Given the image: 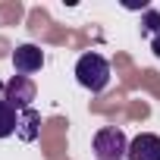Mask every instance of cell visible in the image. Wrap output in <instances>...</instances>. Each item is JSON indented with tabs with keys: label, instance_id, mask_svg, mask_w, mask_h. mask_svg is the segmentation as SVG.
Returning <instances> with one entry per match:
<instances>
[{
	"label": "cell",
	"instance_id": "obj_1",
	"mask_svg": "<svg viewBox=\"0 0 160 160\" xmlns=\"http://www.w3.org/2000/svg\"><path fill=\"white\" fill-rule=\"evenodd\" d=\"M75 78H78L82 88L98 94V91H104L110 85V63L101 53H82L78 63H75Z\"/></svg>",
	"mask_w": 160,
	"mask_h": 160
},
{
	"label": "cell",
	"instance_id": "obj_2",
	"mask_svg": "<svg viewBox=\"0 0 160 160\" xmlns=\"http://www.w3.org/2000/svg\"><path fill=\"white\" fill-rule=\"evenodd\" d=\"M126 154H129V138L122 129L107 126L94 135V157L98 160H126Z\"/></svg>",
	"mask_w": 160,
	"mask_h": 160
},
{
	"label": "cell",
	"instance_id": "obj_3",
	"mask_svg": "<svg viewBox=\"0 0 160 160\" xmlns=\"http://www.w3.org/2000/svg\"><path fill=\"white\" fill-rule=\"evenodd\" d=\"M3 94H7L3 101H10V104L22 113V110H28L32 101H35V82H32L28 75H13L10 82H7V88H3Z\"/></svg>",
	"mask_w": 160,
	"mask_h": 160
},
{
	"label": "cell",
	"instance_id": "obj_4",
	"mask_svg": "<svg viewBox=\"0 0 160 160\" xmlns=\"http://www.w3.org/2000/svg\"><path fill=\"white\" fill-rule=\"evenodd\" d=\"M126 160H160V135L154 132H141L129 141V154Z\"/></svg>",
	"mask_w": 160,
	"mask_h": 160
},
{
	"label": "cell",
	"instance_id": "obj_5",
	"mask_svg": "<svg viewBox=\"0 0 160 160\" xmlns=\"http://www.w3.org/2000/svg\"><path fill=\"white\" fill-rule=\"evenodd\" d=\"M13 66H16L19 75H32V72H38V69L44 66V53H41V47H38V44H19V47L13 50Z\"/></svg>",
	"mask_w": 160,
	"mask_h": 160
},
{
	"label": "cell",
	"instance_id": "obj_6",
	"mask_svg": "<svg viewBox=\"0 0 160 160\" xmlns=\"http://www.w3.org/2000/svg\"><path fill=\"white\" fill-rule=\"evenodd\" d=\"M19 132V110L10 101H0V138Z\"/></svg>",
	"mask_w": 160,
	"mask_h": 160
},
{
	"label": "cell",
	"instance_id": "obj_7",
	"mask_svg": "<svg viewBox=\"0 0 160 160\" xmlns=\"http://www.w3.org/2000/svg\"><path fill=\"white\" fill-rule=\"evenodd\" d=\"M38 126H41V116H38V110H22L19 113V138L22 141H35L38 138Z\"/></svg>",
	"mask_w": 160,
	"mask_h": 160
},
{
	"label": "cell",
	"instance_id": "obj_8",
	"mask_svg": "<svg viewBox=\"0 0 160 160\" xmlns=\"http://www.w3.org/2000/svg\"><path fill=\"white\" fill-rule=\"evenodd\" d=\"M141 25H144V32H151V35H160V13H157V10H144V19H141Z\"/></svg>",
	"mask_w": 160,
	"mask_h": 160
},
{
	"label": "cell",
	"instance_id": "obj_9",
	"mask_svg": "<svg viewBox=\"0 0 160 160\" xmlns=\"http://www.w3.org/2000/svg\"><path fill=\"white\" fill-rule=\"evenodd\" d=\"M151 50H154V57H160V35H154V41H151Z\"/></svg>",
	"mask_w": 160,
	"mask_h": 160
},
{
	"label": "cell",
	"instance_id": "obj_10",
	"mask_svg": "<svg viewBox=\"0 0 160 160\" xmlns=\"http://www.w3.org/2000/svg\"><path fill=\"white\" fill-rule=\"evenodd\" d=\"M3 88H7V85H0V91H3Z\"/></svg>",
	"mask_w": 160,
	"mask_h": 160
}]
</instances>
